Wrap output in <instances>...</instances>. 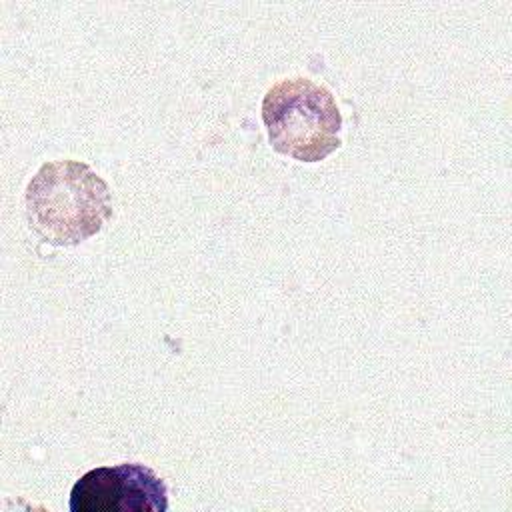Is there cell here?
<instances>
[{"label": "cell", "mask_w": 512, "mask_h": 512, "mask_svg": "<svg viewBox=\"0 0 512 512\" xmlns=\"http://www.w3.org/2000/svg\"><path fill=\"white\" fill-rule=\"evenodd\" d=\"M26 218L48 244L74 246L112 216L108 184L80 160H52L26 186Z\"/></svg>", "instance_id": "1"}, {"label": "cell", "mask_w": 512, "mask_h": 512, "mask_svg": "<svg viewBox=\"0 0 512 512\" xmlns=\"http://www.w3.org/2000/svg\"><path fill=\"white\" fill-rule=\"evenodd\" d=\"M268 140L280 154L318 162L340 146L342 116L328 88L304 76L278 80L262 100Z\"/></svg>", "instance_id": "2"}, {"label": "cell", "mask_w": 512, "mask_h": 512, "mask_svg": "<svg viewBox=\"0 0 512 512\" xmlns=\"http://www.w3.org/2000/svg\"><path fill=\"white\" fill-rule=\"evenodd\" d=\"M72 512H166L168 490L148 466L124 462L88 470L70 490Z\"/></svg>", "instance_id": "3"}]
</instances>
